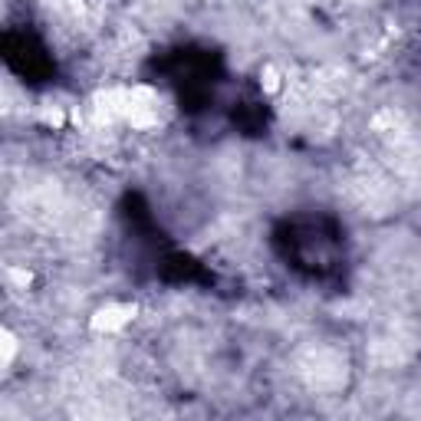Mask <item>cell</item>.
Wrapping results in <instances>:
<instances>
[{
    "mask_svg": "<svg viewBox=\"0 0 421 421\" xmlns=\"http://www.w3.org/2000/svg\"><path fill=\"white\" fill-rule=\"evenodd\" d=\"M135 319V306L129 303H105L89 316V329L99 336H115Z\"/></svg>",
    "mask_w": 421,
    "mask_h": 421,
    "instance_id": "obj_1",
    "label": "cell"
},
{
    "mask_svg": "<svg viewBox=\"0 0 421 421\" xmlns=\"http://www.w3.org/2000/svg\"><path fill=\"white\" fill-rule=\"evenodd\" d=\"M20 353V343H17V336H14V329H4L0 333V369L10 372V365H14V359H17Z\"/></svg>",
    "mask_w": 421,
    "mask_h": 421,
    "instance_id": "obj_2",
    "label": "cell"
},
{
    "mask_svg": "<svg viewBox=\"0 0 421 421\" xmlns=\"http://www.w3.org/2000/svg\"><path fill=\"white\" fill-rule=\"evenodd\" d=\"M40 122H43L46 129L60 132L63 125H66V112H63V105H43V109H40Z\"/></svg>",
    "mask_w": 421,
    "mask_h": 421,
    "instance_id": "obj_3",
    "label": "cell"
},
{
    "mask_svg": "<svg viewBox=\"0 0 421 421\" xmlns=\"http://www.w3.org/2000/svg\"><path fill=\"white\" fill-rule=\"evenodd\" d=\"M7 280H10V284H17L20 290H26L30 280H33V274H30L26 266H7Z\"/></svg>",
    "mask_w": 421,
    "mask_h": 421,
    "instance_id": "obj_4",
    "label": "cell"
}]
</instances>
